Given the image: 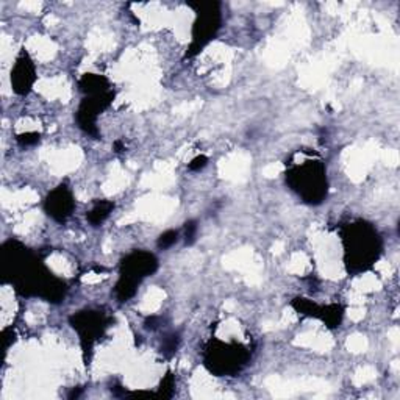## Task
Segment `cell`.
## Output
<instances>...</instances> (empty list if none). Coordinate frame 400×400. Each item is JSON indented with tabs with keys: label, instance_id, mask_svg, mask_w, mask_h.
<instances>
[{
	"label": "cell",
	"instance_id": "6da1fadb",
	"mask_svg": "<svg viewBox=\"0 0 400 400\" xmlns=\"http://www.w3.org/2000/svg\"><path fill=\"white\" fill-rule=\"evenodd\" d=\"M346 250L349 254L347 261L352 264V268L366 269L377 260L380 240L374 228L365 224H355L349 228V236H346Z\"/></svg>",
	"mask_w": 400,
	"mask_h": 400
},
{
	"label": "cell",
	"instance_id": "7a4b0ae2",
	"mask_svg": "<svg viewBox=\"0 0 400 400\" xmlns=\"http://www.w3.org/2000/svg\"><path fill=\"white\" fill-rule=\"evenodd\" d=\"M157 268V260L153 255L138 252V254L130 255L122 264V278L117 283V295L119 299L125 300L135 294V286L139 283L141 278L149 276Z\"/></svg>",
	"mask_w": 400,
	"mask_h": 400
},
{
	"label": "cell",
	"instance_id": "3957f363",
	"mask_svg": "<svg viewBox=\"0 0 400 400\" xmlns=\"http://www.w3.org/2000/svg\"><path fill=\"white\" fill-rule=\"evenodd\" d=\"M293 184L295 187L294 189H298L299 194L311 204L321 202L327 192L324 167L313 161H308V165L295 170L293 174Z\"/></svg>",
	"mask_w": 400,
	"mask_h": 400
},
{
	"label": "cell",
	"instance_id": "277c9868",
	"mask_svg": "<svg viewBox=\"0 0 400 400\" xmlns=\"http://www.w3.org/2000/svg\"><path fill=\"white\" fill-rule=\"evenodd\" d=\"M46 208L50 216L58 220H63L69 216L72 210V197L64 187H60L52 192L47 199Z\"/></svg>",
	"mask_w": 400,
	"mask_h": 400
},
{
	"label": "cell",
	"instance_id": "5b68a950",
	"mask_svg": "<svg viewBox=\"0 0 400 400\" xmlns=\"http://www.w3.org/2000/svg\"><path fill=\"white\" fill-rule=\"evenodd\" d=\"M35 81V73H33V66L27 60V58H20L18 60V64L14 66L13 76H11V83H14V90L19 94H25L30 90L32 83Z\"/></svg>",
	"mask_w": 400,
	"mask_h": 400
},
{
	"label": "cell",
	"instance_id": "8992f818",
	"mask_svg": "<svg viewBox=\"0 0 400 400\" xmlns=\"http://www.w3.org/2000/svg\"><path fill=\"white\" fill-rule=\"evenodd\" d=\"M111 208H113V205H111V204H100V205H98L90 213V220L93 222V224H99V222H102L103 219L108 216Z\"/></svg>",
	"mask_w": 400,
	"mask_h": 400
},
{
	"label": "cell",
	"instance_id": "52a82bcc",
	"mask_svg": "<svg viewBox=\"0 0 400 400\" xmlns=\"http://www.w3.org/2000/svg\"><path fill=\"white\" fill-rule=\"evenodd\" d=\"M177 241V233L175 232H167L166 235H163L161 236V240H160V246L161 247H169V246H172V244Z\"/></svg>",
	"mask_w": 400,
	"mask_h": 400
},
{
	"label": "cell",
	"instance_id": "ba28073f",
	"mask_svg": "<svg viewBox=\"0 0 400 400\" xmlns=\"http://www.w3.org/2000/svg\"><path fill=\"white\" fill-rule=\"evenodd\" d=\"M205 163H206V158H205V157H199V158H196L194 161H192V163H191L189 167H191V169H199V167H204V166H205Z\"/></svg>",
	"mask_w": 400,
	"mask_h": 400
}]
</instances>
